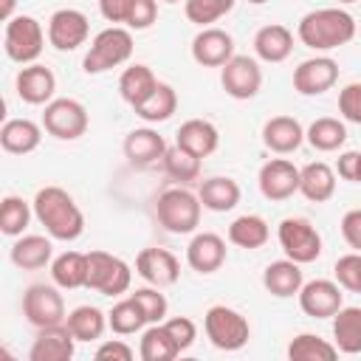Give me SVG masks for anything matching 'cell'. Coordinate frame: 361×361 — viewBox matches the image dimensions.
<instances>
[{
	"mask_svg": "<svg viewBox=\"0 0 361 361\" xmlns=\"http://www.w3.org/2000/svg\"><path fill=\"white\" fill-rule=\"evenodd\" d=\"M31 206H34V217L45 226L48 237L62 240V243H71V240L82 237L85 214L62 186H42L34 195Z\"/></svg>",
	"mask_w": 361,
	"mask_h": 361,
	"instance_id": "6da1fadb",
	"label": "cell"
},
{
	"mask_svg": "<svg viewBox=\"0 0 361 361\" xmlns=\"http://www.w3.org/2000/svg\"><path fill=\"white\" fill-rule=\"evenodd\" d=\"M296 37L302 45H307L313 51H333V48L347 45L355 37V20L350 11H344L338 6L316 8L299 20Z\"/></svg>",
	"mask_w": 361,
	"mask_h": 361,
	"instance_id": "7a4b0ae2",
	"label": "cell"
},
{
	"mask_svg": "<svg viewBox=\"0 0 361 361\" xmlns=\"http://www.w3.org/2000/svg\"><path fill=\"white\" fill-rule=\"evenodd\" d=\"M130 56H133V31L127 25H110L90 39V48L82 59V68L87 76H96V73H104V71L124 65Z\"/></svg>",
	"mask_w": 361,
	"mask_h": 361,
	"instance_id": "3957f363",
	"label": "cell"
},
{
	"mask_svg": "<svg viewBox=\"0 0 361 361\" xmlns=\"http://www.w3.org/2000/svg\"><path fill=\"white\" fill-rule=\"evenodd\" d=\"M200 197L183 186H169L155 200V217L169 234H192L200 226Z\"/></svg>",
	"mask_w": 361,
	"mask_h": 361,
	"instance_id": "277c9868",
	"label": "cell"
},
{
	"mask_svg": "<svg viewBox=\"0 0 361 361\" xmlns=\"http://www.w3.org/2000/svg\"><path fill=\"white\" fill-rule=\"evenodd\" d=\"M203 330H206V338L217 350H226V353L243 350L248 344V336H251L248 319L228 305H212L203 313Z\"/></svg>",
	"mask_w": 361,
	"mask_h": 361,
	"instance_id": "5b68a950",
	"label": "cell"
},
{
	"mask_svg": "<svg viewBox=\"0 0 361 361\" xmlns=\"http://www.w3.org/2000/svg\"><path fill=\"white\" fill-rule=\"evenodd\" d=\"M42 45H45V31H42L37 17L17 14V17H11L6 23L3 48H6V56L11 62H20V65L37 62V56L42 54Z\"/></svg>",
	"mask_w": 361,
	"mask_h": 361,
	"instance_id": "8992f818",
	"label": "cell"
},
{
	"mask_svg": "<svg viewBox=\"0 0 361 361\" xmlns=\"http://www.w3.org/2000/svg\"><path fill=\"white\" fill-rule=\"evenodd\" d=\"M133 271L130 265L107 251H90L87 254V285L90 290H99L102 296H121L130 290Z\"/></svg>",
	"mask_w": 361,
	"mask_h": 361,
	"instance_id": "52a82bcc",
	"label": "cell"
},
{
	"mask_svg": "<svg viewBox=\"0 0 361 361\" xmlns=\"http://www.w3.org/2000/svg\"><path fill=\"white\" fill-rule=\"evenodd\" d=\"M276 240H279V248L285 251V257L299 265L316 262L322 257V234L305 217H285L276 228Z\"/></svg>",
	"mask_w": 361,
	"mask_h": 361,
	"instance_id": "ba28073f",
	"label": "cell"
},
{
	"mask_svg": "<svg viewBox=\"0 0 361 361\" xmlns=\"http://www.w3.org/2000/svg\"><path fill=\"white\" fill-rule=\"evenodd\" d=\"M87 107L79 99H51L42 113V130L59 141H76L87 133Z\"/></svg>",
	"mask_w": 361,
	"mask_h": 361,
	"instance_id": "9c48e42d",
	"label": "cell"
},
{
	"mask_svg": "<svg viewBox=\"0 0 361 361\" xmlns=\"http://www.w3.org/2000/svg\"><path fill=\"white\" fill-rule=\"evenodd\" d=\"M59 285H45V282H37V285H28L25 293H23V316L31 327H54V324H62L68 319L65 313V299L62 293L56 290Z\"/></svg>",
	"mask_w": 361,
	"mask_h": 361,
	"instance_id": "30bf717a",
	"label": "cell"
},
{
	"mask_svg": "<svg viewBox=\"0 0 361 361\" xmlns=\"http://www.w3.org/2000/svg\"><path fill=\"white\" fill-rule=\"evenodd\" d=\"M220 85L231 99H254L262 87V68L257 65L254 56L234 54L223 68H220Z\"/></svg>",
	"mask_w": 361,
	"mask_h": 361,
	"instance_id": "8fae6325",
	"label": "cell"
},
{
	"mask_svg": "<svg viewBox=\"0 0 361 361\" xmlns=\"http://www.w3.org/2000/svg\"><path fill=\"white\" fill-rule=\"evenodd\" d=\"M87 34H90V20L79 8H56L48 17V42L62 54L85 45Z\"/></svg>",
	"mask_w": 361,
	"mask_h": 361,
	"instance_id": "7c38bea8",
	"label": "cell"
},
{
	"mask_svg": "<svg viewBox=\"0 0 361 361\" xmlns=\"http://www.w3.org/2000/svg\"><path fill=\"white\" fill-rule=\"evenodd\" d=\"M344 288L333 279H310L299 290V307L310 319H333L344 307Z\"/></svg>",
	"mask_w": 361,
	"mask_h": 361,
	"instance_id": "4fadbf2b",
	"label": "cell"
},
{
	"mask_svg": "<svg viewBox=\"0 0 361 361\" xmlns=\"http://www.w3.org/2000/svg\"><path fill=\"white\" fill-rule=\"evenodd\" d=\"M257 183H259V192L265 200L279 203L299 192V169L288 158H271L259 166Z\"/></svg>",
	"mask_w": 361,
	"mask_h": 361,
	"instance_id": "5bb4252c",
	"label": "cell"
},
{
	"mask_svg": "<svg viewBox=\"0 0 361 361\" xmlns=\"http://www.w3.org/2000/svg\"><path fill=\"white\" fill-rule=\"evenodd\" d=\"M338 82V62L333 56H310L293 71V90L302 96H322Z\"/></svg>",
	"mask_w": 361,
	"mask_h": 361,
	"instance_id": "9a60e30c",
	"label": "cell"
},
{
	"mask_svg": "<svg viewBox=\"0 0 361 361\" xmlns=\"http://www.w3.org/2000/svg\"><path fill=\"white\" fill-rule=\"evenodd\" d=\"M135 274L155 288H169L180 276V262L166 248H141L135 257Z\"/></svg>",
	"mask_w": 361,
	"mask_h": 361,
	"instance_id": "2e32d148",
	"label": "cell"
},
{
	"mask_svg": "<svg viewBox=\"0 0 361 361\" xmlns=\"http://www.w3.org/2000/svg\"><path fill=\"white\" fill-rule=\"evenodd\" d=\"M73 353H76V336L62 322L37 330V338L28 350V361H71Z\"/></svg>",
	"mask_w": 361,
	"mask_h": 361,
	"instance_id": "e0dca14e",
	"label": "cell"
},
{
	"mask_svg": "<svg viewBox=\"0 0 361 361\" xmlns=\"http://www.w3.org/2000/svg\"><path fill=\"white\" fill-rule=\"evenodd\" d=\"M234 56V39L228 31L209 25L200 28L192 39V59L203 68H223Z\"/></svg>",
	"mask_w": 361,
	"mask_h": 361,
	"instance_id": "ac0fdd59",
	"label": "cell"
},
{
	"mask_svg": "<svg viewBox=\"0 0 361 361\" xmlns=\"http://www.w3.org/2000/svg\"><path fill=\"white\" fill-rule=\"evenodd\" d=\"M14 87H17V96L25 102V104H48L56 93V76L51 68L45 65H23L17 79H14Z\"/></svg>",
	"mask_w": 361,
	"mask_h": 361,
	"instance_id": "d6986e66",
	"label": "cell"
},
{
	"mask_svg": "<svg viewBox=\"0 0 361 361\" xmlns=\"http://www.w3.org/2000/svg\"><path fill=\"white\" fill-rule=\"evenodd\" d=\"M186 262L197 274H214L226 262V240L214 231H200L186 245Z\"/></svg>",
	"mask_w": 361,
	"mask_h": 361,
	"instance_id": "ffe728a7",
	"label": "cell"
},
{
	"mask_svg": "<svg viewBox=\"0 0 361 361\" xmlns=\"http://www.w3.org/2000/svg\"><path fill=\"white\" fill-rule=\"evenodd\" d=\"M164 152H166V141L152 127H135L124 138V158L133 166H152L164 158Z\"/></svg>",
	"mask_w": 361,
	"mask_h": 361,
	"instance_id": "44dd1931",
	"label": "cell"
},
{
	"mask_svg": "<svg viewBox=\"0 0 361 361\" xmlns=\"http://www.w3.org/2000/svg\"><path fill=\"white\" fill-rule=\"evenodd\" d=\"M302 141H305V127L293 116H274L262 124V144L276 155L296 152Z\"/></svg>",
	"mask_w": 361,
	"mask_h": 361,
	"instance_id": "7402d4cb",
	"label": "cell"
},
{
	"mask_svg": "<svg viewBox=\"0 0 361 361\" xmlns=\"http://www.w3.org/2000/svg\"><path fill=\"white\" fill-rule=\"evenodd\" d=\"M175 144L197 158H209L220 144V133L206 118H186L175 133Z\"/></svg>",
	"mask_w": 361,
	"mask_h": 361,
	"instance_id": "603a6c76",
	"label": "cell"
},
{
	"mask_svg": "<svg viewBox=\"0 0 361 361\" xmlns=\"http://www.w3.org/2000/svg\"><path fill=\"white\" fill-rule=\"evenodd\" d=\"M262 285L271 296L276 299H290V296H299L302 285H305V276H302V268L299 262L293 259H276V262H268L265 271H262Z\"/></svg>",
	"mask_w": 361,
	"mask_h": 361,
	"instance_id": "cb8c5ba5",
	"label": "cell"
},
{
	"mask_svg": "<svg viewBox=\"0 0 361 361\" xmlns=\"http://www.w3.org/2000/svg\"><path fill=\"white\" fill-rule=\"evenodd\" d=\"M54 237L45 234H20L11 245V262L23 271H39L54 262Z\"/></svg>",
	"mask_w": 361,
	"mask_h": 361,
	"instance_id": "d4e9b609",
	"label": "cell"
},
{
	"mask_svg": "<svg viewBox=\"0 0 361 361\" xmlns=\"http://www.w3.org/2000/svg\"><path fill=\"white\" fill-rule=\"evenodd\" d=\"M299 192L310 203H324L336 195V169L324 161H310L299 169Z\"/></svg>",
	"mask_w": 361,
	"mask_h": 361,
	"instance_id": "484cf974",
	"label": "cell"
},
{
	"mask_svg": "<svg viewBox=\"0 0 361 361\" xmlns=\"http://www.w3.org/2000/svg\"><path fill=\"white\" fill-rule=\"evenodd\" d=\"M290 51H293V31L288 25L271 23L254 34V54L262 62H285Z\"/></svg>",
	"mask_w": 361,
	"mask_h": 361,
	"instance_id": "4316f807",
	"label": "cell"
},
{
	"mask_svg": "<svg viewBox=\"0 0 361 361\" xmlns=\"http://www.w3.org/2000/svg\"><path fill=\"white\" fill-rule=\"evenodd\" d=\"M42 141V127L31 118H8L0 127V147L11 155H28L39 147Z\"/></svg>",
	"mask_w": 361,
	"mask_h": 361,
	"instance_id": "83f0119b",
	"label": "cell"
},
{
	"mask_svg": "<svg viewBox=\"0 0 361 361\" xmlns=\"http://www.w3.org/2000/svg\"><path fill=\"white\" fill-rule=\"evenodd\" d=\"M155 87H158V79H155L152 68L149 65H141V62L124 68L121 76H118V93H121V99L130 107H138L141 102H147Z\"/></svg>",
	"mask_w": 361,
	"mask_h": 361,
	"instance_id": "f1b7e54d",
	"label": "cell"
},
{
	"mask_svg": "<svg viewBox=\"0 0 361 361\" xmlns=\"http://www.w3.org/2000/svg\"><path fill=\"white\" fill-rule=\"evenodd\" d=\"M197 197H200L203 209H209V212H231L240 203V183L234 178L214 175L200 183Z\"/></svg>",
	"mask_w": 361,
	"mask_h": 361,
	"instance_id": "f546056e",
	"label": "cell"
},
{
	"mask_svg": "<svg viewBox=\"0 0 361 361\" xmlns=\"http://www.w3.org/2000/svg\"><path fill=\"white\" fill-rule=\"evenodd\" d=\"M333 344L344 355L361 353V307L350 305L333 316Z\"/></svg>",
	"mask_w": 361,
	"mask_h": 361,
	"instance_id": "4dcf8cb0",
	"label": "cell"
},
{
	"mask_svg": "<svg viewBox=\"0 0 361 361\" xmlns=\"http://www.w3.org/2000/svg\"><path fill=\"white\" fill-rule=\"evenodd\" d=\"M51 279L54 285L65 290H76L87 285V254L79 251H62L51 262Z\"/></svg>",
	"mask_w": 361,
	"mask_h": 361,
	"instance_id": "1f68e13d",
	"label": "cell"
},
{
	"mask_svg": "<svg viewBox=\"0 0 361 361\" xmlns=\"http://www.w3.org/2000/svg\"><path fill=\"white\" fill-rule=\"evenodd\" d=\"M268 237H271V228L259 214H240L228 226V243L237 248L257 251L268 243Z\"/></svg>",
	"mask_w": 361,
	"mask_h": 361,
	"instance_id": "d6a6232c",
	"label": "cell"
},
{
	"mask_svg": "<svg viewBox=\"0 0 361 361\" xmlns=\"http://www.w3.org/2000/svg\"><path fill=\"white\" fill-rule=\"evenodd\" d=\"M138 355L141 361H172L175 355H180V347L175 344L164 322H158V324H147V330L141 333Z\"/></svg>",
	"mask_w": 361,
	"mask_h": 361,
	"instance_id": "836d02e7",
	"label": "cell"
},
{
	"mask_svg": "<svg viewBox=\"0 0 361 361\" xmlns=\"http://www.w3.org/2000/svg\"><path fill=\"white\" fill-rule=\"evenodd\" d=\"M305 141L319 152H336L347 141V127L333 116H322L305 130Z\"/></svg>",
	"mask_w": 361,
	"mask_h": 361,
	"instance_id": "e575fe53",
	"label": "cell"
},
{
	"mask_svg": "<svg viewBox=\"0 0 361 361\" xmlns=\"http://www.w3.org/2000/svg\"><path fill=\"white\" fill-rule=\"evenodd\" d=\"M138 118H144L147 124H161L166 118H172V113L178 110V93L172 85L158 82V87L152 90V96L147 102H141L138 107H133Z\"/></svg>",
	"mask_w": 361,
	"mask_h": 361,
	"instance_id": "d590c367",
	"label": "cell"
},
{
	"mask_svg": "<svg viewBox=\"0 0 361 361\" xmlns=\"http://www.w3.org/2000/svg\"><path fill=\"white\" fill-rule=\"evenodd\" d=\"M65 324L71 327L76 341H96V338H102V333L107 327V313H102L96 305H79L68 313Z\"/></svg>",
	"mask_w": 361,
	"mask_h": 361,
	"instance_id": "8d00e7d4",
	"label": "cell"
},
{
	"mask_svg": "<svg viewBox=\"0 0 361 361\" xmlns=\"http://www.w3.org/2000/svg\"><path fill=\"white\" fill-rule=\"evenodd\" d=\"M338 355V347L316 333H299L288 344L290 361H333Z\"/></svg>",
	"mask_w": 361,
	"mask_h": 361,
	"instance_id": "74e56055",
	"label": "cell"
},
{
	"mask_svg": "<svg viewBox=\"0 0 361 361\" xmlns=\"http://www.w3.org/2000/svg\"><path fill=\"white\" fill-rule=\"evenodd\" d=\"M34 206L28 200H23L20 195H6L0 203V231L6 237H20L28 223H31Z\"/></svg>",
	"mask_w": 361,
	"mask_h": 361,
	"instance_id": "f35d334b",
	"label": "cell"
},
{
	"mask_svg": "<svg viewBox=\"0 0 361 361\" xmlns=\"http://www.w3.org/2000/svg\"><path fill=\"white\" fill-rule=\"evenodd\" d=\"M161 164H164V172H166L172 180L189 183V180H197V178H200V164H203V158H197V155H192V152H186L183 147L175 144V147H166Z\"/></svg>",
	"mask_w": 361,
	"mask_h": 361,
	"instance_id": "ab89813d",
	"label": "cell"
},
{
	"mask_svg": "<svg viewBox=\"0 0 361 361\" xmlns=\"http://www.w3.org/2000/svg\"><path fill=\"white\" fill-rule=\"evenodd\" d=\"M107 327H110L116 336H133V333H138V330L147 327V319H144L141 307L135 305V299L127 296V299L116 302L113 310L107 313Z\"/></svg>",
	"mask_w": 361,
	"mask_h": 361,
	"instance_id": "60d3db41",
	"label": "cell"
},
{
	"mask_svg": "<svg viewBox=\"0 0 361 361\" xmlns=\"http://www.w3.org/2000/svg\"><path fill=\"white\" fill-rule=\"evenodd\" d=\"M237 0H183V14L189 23L209 28L212 23H217L220 17H226L234 8Z\"/></svg>",
	"mask_w": 361,
	"mask_h": 361,
	"instance_id": "b9f144b4",
	"label": "cell"
},
{
	"mask_svg": "<svg viewBox=\"0 0 361 361\" xmlns=\"http://www.w3.org/2000/svg\"><path fill=\"white\" fill-rule=\"evenodd\" d=\"M130 296H133V299H135V305L141 307V313H144L147 324H158V322H164V319H166L169 302H166V296L161 293V288H155V285H149V288H135Z\"/></svg>",
	"mask_w": 361,
	"mask_h": 361,
	"instance_id": "7bdbcfd3",
	"label": "cell"
},
{
	"mask_svg": "<svg viewBox=\"0 0 361 361\" xmlns=\"http://www.w3.org/2000/svg\"><path fill=\"white\" fill-rule=\"evenodd\" d=\"M333 274L344 290L361 293V251H350V254L338 257L333 265Z\"/></svg>",
	"mask_w": 361,
	"mask_h": 361,
	"instance_id": "ee69618b",
	"label": "cell"
},
{
	"mask_svg": "<svg viewBox=\"0 0 361 361\" xmlns=\"http://www.w3.org/2000/svg\"><path fill=\"white\" fill-rule=\"evenodd\" d=\"M158 20V0H130L124 25L130 31H147Z\"/></svg>",
	"mask_w": 361,
	"mask_h": 361,
	"instance_id": "f6af8a7d",
	"label": "cell"
},
{
	"mask_svg": "<svg viewBox=\"0 0 361 361\" xmlns=\"http://www.w3.org/2000/svg\"><path fill=\"white\" fill-rule=\"evenodd\" d=\"M164 327L169 330V336L175 338V344L180 347V353H183V350H189V347L195 344V338H197V324H195L189 316L166 319V322H164Z\"/></svg>",
	"mask_w": 361,
	"mask_h": 361,
	"instance_id": "bcb514c9",
	"label": "cell"
},
{
	"mask_svg": "<svg viewBox=\"0 0 361 361\" xmlns=\"http://www.w3.org/2000/svg\"><path fill=\"white\" fill-rule=\"evenodd\" d=\"M338 113L347 121L361 124V82H353V85L341 87V93H338Z\"/></svg>",
	"mask_w": 361,
	"mask_h": 361,
	"instance_id": "7dc6e473",
	"label": "cell"
},
{
	"mask_svg": "<svg viewBox=\"0 0 361 361\" xmlns=\"http://www.w3.org/2000/svg\"><path fill=\"white\" fill-rule=\"evenodd\" d=\"M133 355H135V350L121 338H110V341L99 344L93 353L96 361H133Z\"/></svg>",
	"mask_w": 361,
	"mask_h": 361,
	"instance_id": "c3c4849f",
	"label": "cell"
},
{
	"mask_svg": "<svg viewBox=\"0 0 361 361\" xmlns=\"http://www.w3.org/2000/svg\"><path fill=\"white\" fill-rule=\"evenodd\" d=\"M341 237L353 251H361V209H350L341 217Z\"/></svg>",
	"mask_w": 361,
	"mask_h": 361,
	"instance_id": "681fc988",
	"label": "cell"
},
{
	"mask_svg": "<svg viewBox=\"0 0 361 361\" xmlns=\"http://www.w3.org/2000/svg\"><path fill=\"white\" fill-rule=\"evenodd\" d=\"M127 3L130 0H99V11L107 23L113 25H124V17H127Z\"/></svg>",
	"mask_w": 361,
	"mask_h": 361,
	"instance_id": "f907efd6",
	"label": "cell"
},
{
	"mask_svg": "<svg viewBox=\"0 0 361 361\" xmlns=\"http://www.w3.org/2000/svg\"><path fill=\"white\" fill-rule=\"evenodd\" d=\"M14 6H17V0H0V17H3L6 23L14 17Z\"/></svg>",
	"mask_w": 361,
	"mask_h": 361,
	"instance_id": "816d5d0a",
	"label": "cell"
},
{
	"mask_svg": "<svg viewBox=\"0 0 361 361\" xmlns=\"http://www.w3.org/2000/svg\"><path fill=\"white\" fill-rule=\"evenodd\" d=\"M353 183H361V152L355 155V172H353Z\"/></svg>",
	"mask_w": 361,
	"mask_h": 361,
	"instance_id": "f5cc1de1",
	"label": "cell"
},
{
	"mask_svg": "<svg viewBox=\"0 0 361 361\" xmlns=\"http://www.w3.org/2000/svg\"><path fill=\"white\" fill-rule=\"evenodd\" d=\"M248 3H254V6H262V3H268V0H248Z\"/></svg>",
	"mask_w": 361,
	"mask_h": 361,
	"instance_id": "db71d44e",
	"label": "cell"
},
{
	"mask_svg": "<svg viewBox=\"0 0 361 361\" xmlns=\"http://www.w3.org/2000/svg\"><path fill=\"white\" fill-rule=\"evenodd\" d=\"M338 3H355V0H338Z\"/></svg>",
	"mask_w": 361,
	"mask_h": 361,
	"instance_id": "11a10c76",
	"label": "cell"
},
{
	"mask_svg": "<svg viewBox=\"0 0 361 361\" xmlns=\"http://www.w3.org/2000/svg\"><path fill=\"white\" fill-rule=\"evenodd\" d=\"M164 3H180V0H164Z\"/></svg>",
	"mask_w": 361,
	"mask_h": 361,
	"instance_id": "9f6ffc18",
	"label": "cell"
}]
</instances>
